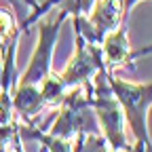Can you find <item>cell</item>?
I'll return each instance as SVG.
<instances>
[{
  "label": "cell",
  "instance_id": "9c48e42d",
  "mask_svg": "<svg viewBox=\"0 0 152 152\" xmlns=\"http://www.w3.org/2000/svg\"><path fill=\"white\" fill-rule=\"evenodd\" d=\"M26 2L30 4V9H32V11H36V9H38V2H36V0H26Z\"/></svg>",
  "mask_w": 152,
  "mask_h": 152
},
{
  "label": "cell",
  "instance_id": "6da1fadb",
  "mask_svg": "<svg viewBox=\"0 0 152 152\" xmlns=\"http://www.w3.org/2000/svg\"><path fill=\"white\" fill-rule=\"evenodd\" d=\"M108 85L123 108L125 123L135 135V150L131 152H152V142L148 135V110L152 108V83L148 85L129 83L108 72Z\"/></svg>",
  "mask_w": 152,
  "mask_h": 152
},
{
  "label": "cell",
  "instance_id": "277c9868",
  "mask_svg": "<svg viewBox=\"0 0 152 152\" xmlns=\"http://www.w3.org/2000/svg\"><path fill=\"white\" fill-rule=\"evenodd\" d=\"M68 15L57 11L53 19H40L38 21V45L34 49V55L30 59V66L26 74L21 76V85H36L40 87L47 76L51 74V57H53V47L57 40V34L61 30V23Z\"/></svg>",
  "mask_w": 152,
  "mask_h": 152
},
{
  "label": "cell",
  "instance_id": "ba28073f",
  "mask_svg": "<svg viewBox=\"0 0 152 152\" xmlns=\"http://www.w3.org/2000/svg\"><path fill=\"white\" fill-rule=\"evenodd\" d=\"M137 2H142V0H125V13H127V11H131Z\"/></svg>",
  "mask_w": 152,
  "mask_h": 152
},
{
  "label": "cell",
  "instance_id": "3957f363",
  "mask_svg": "<svg viewBox=\"0 0 152 152\" xmlns=\"http://www.w3.org/2000/svg\"><path fill=\"white\" fill-rule=\"evenodd\" d=\"M89 83L76 85L72 89L66 91L64 99H61V112L57 121L53 123V127L49 129L51 135L64 137V140H72L78 135H87V133H97L99 125L95 118V112L91 108V99H89Z\"/></svg>",
  "mask_w": 152,
  "mask_h": 152
},
{
  "label": "cell",
  "instance_id": "7a4b0ae2",
  "mask_svg": "<svg viewBox=\"0 0 152 152\" xmlns=\"http://www.w3.org/2000/svg\"><path fill=\"white\" fill-rule=\"evenodd\" d=\"M89 99H91V108L95 112V118H97V125L104 131V137L112 146V150L131 152L133 148L127 142L125 114H123V108H121V104L116 99V95L112 93V89L108 85L106 68H102L91 78V83H89Z\"/></svg>",
  "mask_w": 152,
  "mask_h": 152
},
{
  "label": "cell",
  "instance_id": "52a82bcc",
  "mask_svg": "<svg viewBox=\"0 0 152 152\" xmlns=\"http://www.w3.org/2000/svg\"><path fill=\"white\" fill-rule=\"evenodd\" d=\"M11 106L15 108V112L21 114L23 118H32V116H36V114H40L45 110V99H42L40 87L19 83L15 93H13Z\"/></svg>",
  "mask_w": 152,
  "mask_h": 152
},
{
  "label": "cell",
  "instance_id": "8992f818",
  "mask_svg": "<svg viewBox=\"0 0 152 152\" xmlns=\"http://www.w3.org/2000/svg\"><path fill=\"white\" fill-rule=\"evenodd\" d=\"M102 59H104V68L108 70V72H112V70H116V68H121V66H125L127 61H131L135 55H140V53H135L133 55L131 53V47H129V38H127V28L125 26H118L114 32H110V34H106V38L102 40ZM144 51H152V47L150 49H144Z\"/></svg>",
  "mask_w": 152,
  "mask_h": 152
},
{
  "label": "cell",
  "instance_id": "5b68a950",
  "mask_svg": "<svg viewBox=\"0 0 152 152\" xmlns=\"http://www.w3.org/2000/svg\"><path fill=\"white\" fill-rule=\"evenodd\" d=\"M102 68H104L102 47L95 45V42H89L85 36L76 34L74 55L70 57V61H68L64 74H59V78L66 85V89H72L76 85H83V83L91 80Z\"/></svg>",
  "mask_w": 152,
  "mask_h": 152
}]
</instances>
